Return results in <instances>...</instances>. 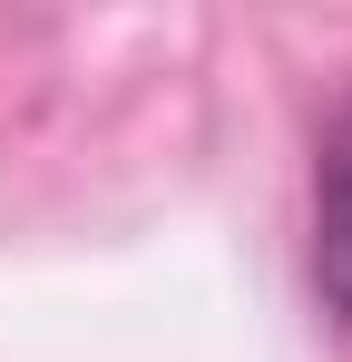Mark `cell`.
<instances>
[{
    "label": "cell",
    "instance_id": "6da1fadb",
    "mask_svg": "<svg viewBox=\"0 0 352 362\" xmlns=\"http://www.w3.org/2000/svg\"><path fill=\"white\" fill-rule=\"evenodd\" d=\"M313 284L352 323V108L323 137V177H313Z\"/></svg>",
    "mask_w": 352,
    "mask_h": 362
}]
</instances>
